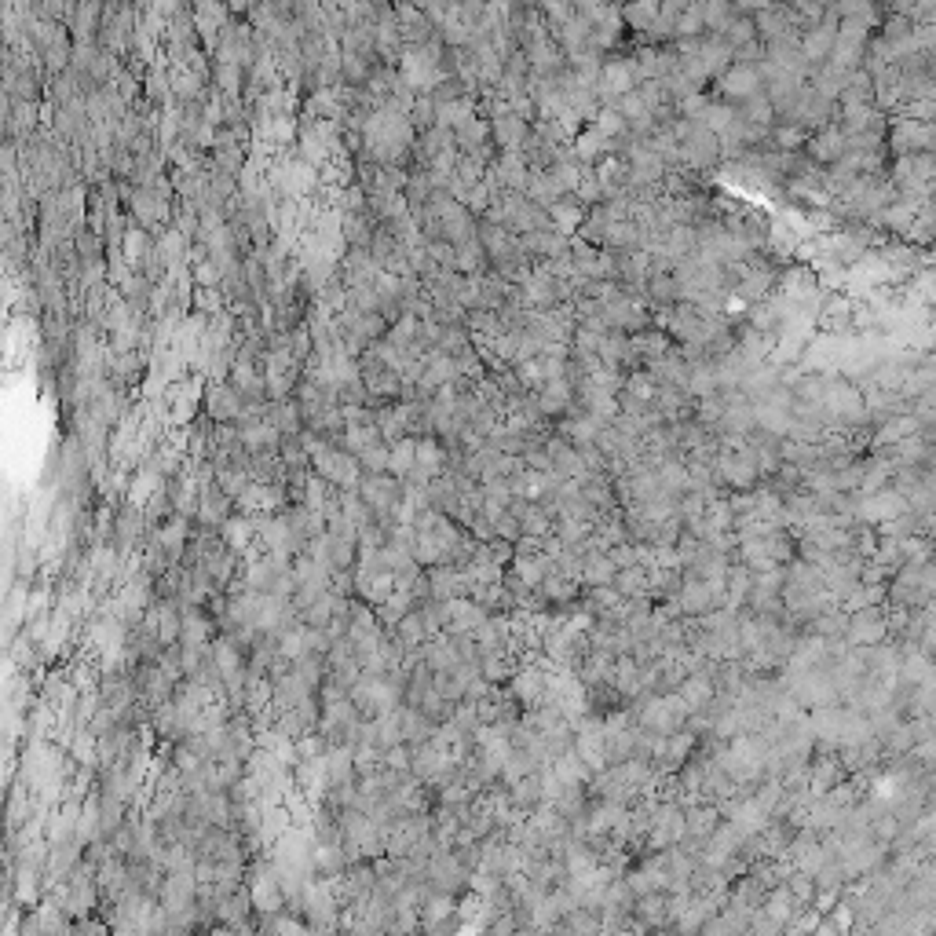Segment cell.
Wrapping results in <instances>:
<instances>
[{"label":"cell","instance_id":"22","mask_svg":"<svg viewBox=\"0 0 936 936\" xmlns=\"http://www.w3.org/2000/svg\"><path fill=\"white\" fill-rule=\"evenodd\" d=\"M213 640L216 637H213V618H209V611L194 604H183V637H180L183 648H209Z\"/></svg>","mask_w":936,"mask_h":936},{"label":"cell","instance_id":"9","mask_svg":"<svg viewBox=\"0 0 936 936\" xmlns=\"http://www.w3.org/2000/svg\"><path fill=\"white\" fill-rule=\"evenodd\" d=\"M245 414H249V403H245V395L231 381L209 384V392H205V417L213 425H238Z\"/></svg>","mask_w":936,"mask_h":936},{"label":"cell","instance_id":"35","mask_svg":"<svg viewBox=\"0 0 936 936\" xmlns=\"http://www.w3.org/2000/svg\"><path fill=\"white\" fill-rule=\"evenodd\" d=\"M523 249L534 256H545V260H560V256L571 253V245H567L564 234L556 231H538V234H527L523 238Z\"/></svg>","mask_w":936,"mask_h":936},{"label":"cell","instance_id":"34","mask_svg":"<svg viewBox=\"0 0 936 936\" xmlns=\"http://www.w3.org/2000/svg\"><path fill=\"white\" fill-rule=\"evenodd\" d=\"M615 589H618L622 600H644V596L651 593V571L648 567H640V564L622 567V571L615 575Z\"/></svg>","mask_w":936,"mask_h":936},{"label":"cell","instance_id":"39","mask_svg":"<svg viewBox=\"0 0 936 936\" xmlns=\"http://www.w3.org/2000/svg\"><path fill=\"white\" fill-rule=\"evenodd\" d=\"M659 4H633V8H626L622 11V19L633 26V30H648L651 33V26L659 22Z\"/></svg>","mask_w":936,"mask_h":936},{"label":"cell","instance_id":"28","mask_svg":"<svg viewBox=\"0 0 936 936\" xmlns=\"http://www.w3.org/2000/svg\"><path fill=\"white\" fill-rule=\"evenodd\" d=\"M311 695H319V692H311L297 670H286L275 677V710H297L300 702L311 699Z\"/></svg>","mask_w":936,"mask_h":936},{"label":"cell","instance_id":"41","mask_svg":"<svg viewBox=\"0 0 936 936\" xmlns=\"http://www.w3.org/2000/svg\"><path fill=\"white\" fill-rule=\"evenodd\" d=\"M194 308L202 311V315H209V319H216L220 315V308H224V300H220V289H198L194 293Z\"/></svg>","mask_w":936,"mask_h":936},{"label":"cell","instance_id":"25","mask_svg":"<svg viewBox=\"0 0 936 936\" xmlns=\"http://www.w3.org/2000/svg\"><path fill=\"white\" fill-rule=\"evenodd\" d=\"M885 633V615L878 607H863L849 615V644H878Z\"/></svg>","mask_w":936,"mask_h":936},{"label":"cell","instance_id":"12","mask_svg":"<svg viewBox=\"0 0 936 936\" xmlns=\"http://www.w3.org/2000/svg\"><path fill=\"white\" fill-rule=\"evenodd\" d=\"M125 202H128V209H132V216L139 220V227L158 231L161 224H169L172 202H169V194L158 191V187H136V191H125Z\"/></svg>","mask_w":936,"mask_h":936},{"label":"cell","instance_id":"10","mask_svg":"<svg viewBox=\"0 0 936 936\" xmlns=\"http://www.w3.org/2000/svg\"><path fill=\"white\" fill-rule=\"evenodd\" d=\"M721 96L728 99V103H739V107H746V103L757 96H765V74H761V66L732 63L721 74Z\"/></svg>","mask_w":936,"mask_h":936},{"label":"cell","instance_id":"11","mask_svg":"<svg viewBox=\"0 0 936 936\" xmlns=\"http://www.w3.org/2000/svg\"><path fill=\"white\" fill-rule=\"evenodd\" d=\"M143 629L161 640V648H176L183 637V604L180 600H154L150 611L143 615Z\"/></svg>","mask_w":936,"mask_h":936},{"label":"cell","instance_id":"2","mask_svg":"<svg viewBox=\"0 0 936 936\" xmlns=\"http://www.w3.org/2000/svg\"><path fill=\"white\" fill-rule=\"evenodd\" d=\"M245 889H249V900H253L256 915H260V918L282 915V907H286V893H282V878H278L271 856H267V860H264V856H256V860L249 863Z\"/></svg>","mask_w":936,"mask_h":936},{"label":"cell","instance_id":"40","mask_svg":"<svg viewBox=\"0 0 936 936\" xmlns=\"http://www.w3.org/2000/svg\"><path fill=\"white\" fill-rule=\"evenodd\" d=\"M213 77H216V92L238 99V92H242V66H220L216 63Z\"/></svg>","mask_w":936,"mask_h":936},{"label":"cell","instance_id":"33","mask_svg":"<svg viewBox=\"0 0 936 936\" xmlns=\"http://www.w3.org/2000/svg\"><path fill=\"white\" fill-rule=\"evenodd\" d=\"M392 637L399 640V644H403L406 655H410V651H421V648H425L428 640H432V633H428V626H425V615H421V607H417L414 615H406L403 622H399V626L392 629Z\"/></svg>","mask_w":936,"mask_h":936},{"label":"cell","instance_id":"37","mask_svg":"<svg viewBox=\"0 0 936 936\" xmlns=\"http://www.w3.org/2000/svg\"><path fill=\"white\" fill-rule=\"evenodd\" d=\"M454 143H458V150H476V147H483V143H494V139H490V121L487 117L465 121V125L454 132Z\"/></svg>","mask_w":936,"mask_h":936},{"label":"cell","instance_id":"14","mask_svg":"<svg viewBox=\"0 0 936 936\" xmlns=\"http://www.w3.org/2000/svg\"><path fill=\"white\" fill-rule=\"evenodd\" d=\"M490 139H494L498 154H523L527 139H531V125H527V117L509 110V114L490 117Z\"/></svg>","mask_w":936,"mask_h":936},{"label":"cell","instance_id":"44","mask_svg":"<svg viewBox=\"0 0 936 936\" xmlns=\"http://www.w3.org/2000/svg\"><path fill=\"white\" fill-rule=\"evenodd\" d=\"M205 936H242V933L231 926H213V929H205Z\"/></svg>","mask_w":936,"mask_h":936},{"label":"cell","instance_id":"45","mask_svg":"<svg viewBox=\"0 0 936 936\" xmlns=\"http://www.w3.org/2000/svg\"><path fill=\"white\" fill-rule=\"evenodd\" d=\"M520 936H527V933H520Z\"/></svg>","mask_w":936,"mask_h":936},{"label":"cell","instance_id":"29","mask_svg":"<svg viewBox=\"0 0 936 936\" xmlns=\"http://www.w3.org/2000/svg\"><path fill=\"white\" fill-rule=\"evenodd\" d=\"M417 468H421L428 479H439V476H447L450 472V454L436 436L417 439Z\"/></svg>","mask_w":936,"mask_h":936},{"label":"cell","instance_id":"19","mask_svg":"<svg viewBox=\"0 0 936 936\" xmlns=\"http://www.w3.org/2000/svg\"><path fill=\"white\" fill-rule=\"evenodd\" d=\"M234 516V498H227L224 490L216 487V483H209V487H202V505H198V523L202 527H209V531H220L227 520Z\"/></svg>","mask_w":936,"mask_h":936},{"label":"cell","instance_id":"24","mask_svg":"<svg viewBox=\"0 0 936 936\" xmlns=\"http://www.w3.org/2000/svg\"><path fill=\"white\" fill-rule=\"evenodd\" d=\"M458 918V896L450 893H428L425 904H421V933H432V929L447 926Z\"/></svg>","mask_w":936,"mask_h":936},{"label":"cell","instance_id":"43","mask_svg":"<svg viewBox=\"0 0 936 936\" xmlns=\"http://www.w3.org/2000/svg\"><path fill=\"white\" fill-rule=\"evenodd\" d=\"M15 121L30 132V128L37 125V103H19V117H15ZM15 121H11V125H15Z\"/></svg>","mask_w":936,"mask_h":936},{"label":"cell","instance_id":"13","mask_svg":"<svg viewBox=\"0 0 936 936\" xmlns=\"http://www.w3.org/2000/svg\"><path fill=\"white\" fill-rule=\"evenodd\" d=\"M476 238H479V245L487 249L490 267H498V264H505V260H512V256L527 253V249H523V238H516V234L509 231V227L490 224V220H479Z\"/></svg>","mask_w":936,"mask_h":936},{"label":"cell","instance_id":"5","mask_svg":"<svg viewBox=\"0 0 936 936\" xmlns=\"http://www.w3.org/2000/svg\"><path fill=\"white\" fill-rule=\"evenodd\" d=\"M637 88H640L637 55H629V59H607V63L600 66V77H596V99H600L604 107H615L618 99H626L629 92H637Z\"/></svg>","mask_w":936,"mask_h":936},{"label":"cell","instance_id":"31","mask_svg":"<svg viewBox=\"0 0 936 936\" xmlns=\"http://www.w3.org/2000/svg\"><path fill=\"white\" fill-rule=\"evenodd\" d=\"M417 607H421V604H417L414 589H395L392 600L377 607V622H381V626L388 629V633H392V629L399 626V622H403L406 615H414Z\"/></svg>","mask_w":936,"mask_h":936},{"label":"cell","instance_id":"23","mask_svg":"<svg viewBox=\"0 0 936 936\" xmlns=\"http://www.w3.org/2000/svg\"><path fill=\"white\" fill-rule=\"evenodd\" d=\"M677 695H681V702L688 706V713H702L713 699H717V684H713V673H706V670L688 673V677H684V684L677 688Z\"/></svg>","mask_w":936,"mask_h":936},{"label":"cell","instance_id":"38","mask_svg":"<svg viewBox=\"0 0 936 936\" xmlns=\"http://www.w3.org/2000/svg\"><path fill=\"white\" fill-rule=\"evenodd\" d=\"M417 468V439H399V443H392V465H388V472H392L395 479H406L410 472Z\"/></svg>","mask_w":936,"mask_h":936},{"label":"cell","instance_id":"6","mask_svg":"<svg viewBox=\"0 0 936 936\" xmlns=\"http://www.w3.org/2000/svg\"><path fill=\"white\" fill-rule=\"evenodd\" d=\"M684 838H688V823H684L681 805H677V801H662V805H655V812H651V830H648V838H644V849H651V852L677 849V845H684Z\"/></svg>","mask_w":936,"mask_h":936},{"label":"cell","instance_id":"20","mask_svg":"<svg viewBox=\"0 0 936 936\" xmlns=\"http://www.w3.org/2000/svg\"><path fill=\"white\" fill-rule=\"evenodd\" d=\"M809 154L816 161H827V165H838L845 154H849V136L841 125H823L816 136L809 139Z\"/></svg>","mask_w":936,"mask_h":936},{"label":"cell","instance_id":"8","mask_svg":"<svg viewBox=\"0 0 936 936\" xmlns=\"http://www.w3.org/2000/svg\"><path fill=\"white\" fill-rule=\"evenodd\" d=\"M359 498L370 505V512L377 516V520H392V512L399 509V501H403V479H395L392 472H381V476H362L359 483Z\"/></svg>","mask_w":936,"mask_h":936},{"label":"cell","instance_id":"15","mask_svg":"<svg viewBox=\"0 0 936 936\" xmlns=\"http://www.w3.org/2000/svg\"><path fill=\"white\" fill-rule=\"evenodd\" d=\"M384 275V267L373 260L370 249H348L341 260V271H337V278H341L348 289H359V286H373L377 278Z\"/></svg>","mask_w":936,"mask_h":936},{"label":"cell","instance_id":"21","mask_svg":"<svg viewBox=\"0 0 936 936\" xmlns=\"http://www.w3.org/2000/svg\"><path fill=\"white\" fill-rule=\"evenodd\" d=\"M150 538L169 553L172 564H180V556L187 553V538H191V520H187V516H169L161 527L150 531Z\"/></svg>","mask_w":936,"mask_h":936},{"label":"cell","instance_id":"1","mask_svg":"<svg viewBox=\"0 0 936 936\" xmlns=\"http://www.w3.org/2000/svg\"><path fill=\"white\" fill-rule=\"evenodd\" d=\"M443 55H447V44L428 41V44H414L406 48L403 59H399V77L403 85L414 92V96H432L443 81H447V70H443Z\"/></svg>","mask_w":936,"mask_h":936},{"label":"cell","instance_id":"18","mask_svg":"<svg viewBox=\"0 0 936 936\" xmlns=\"http://www.w3.org/2000/svg\"><path fill=\"white\" fill-rule=\"evenodd\" d=\"M534 403H538V410H542L545 417L553 414H571L575 410V381L571 377H564V381H545L538 392H534Z\"/></svg>","mask_w":936,"mask_h":936},{"label":"cell","instance_id":"26","mask_svg":"<svg viewBox=\"0 0 936 936\" xmlns=\"http://www.w3.org/2000/svg\"><path fill=\"white\" fill-rule=\"evenodd\" d=\"M194 15V30L205 37V48L213 52L216 41H220V33H224V26L231 22V11L220 8V4H198V8H191Z\"/></svg>","mask_w":936,"mask_h":936},{"label":"cell","instance_id":"27","mask_svg":"<svg viewBox=\"0 0 936 936\" xmlns=\"http://www.w3.org/2000/svg\"><path fill=\"white\" fill-rule=\"evenodd\" d=\"M549 220H553V231L564 234V238H571V234H578L585 227V205L578 202V194H567V198H560V202L549 209Z\"/></svg>","mask_w":936,"mask_h":936},{"label":"cell","instance_id":"42","mask_svg":"<svg viewBox=\"0 0 936 936\" xmlns=\"http://www.w3.org/2000/svg\"><path fill=\"white\" fill-rule=\"evenodd\" d=\"M494 534H498L501 542H509V545H516L523 538V523L512 516V512H505L498 523H494Z\"/></svg>","mask_w":936,"mask_h":936},{"label":"cell","instance_id":"36","mask_svg":"<svg viewBox=\"0 0 936 936\" xmlns=\"http://www.w3.org/2000/svg\"><path fill=\"white\" fill-rule=\"evenodd\" d=\"M121 249H125V260L132 267H143L154 256V242H150V231L147 227H128L125 242H121Z\"/></svg>","mask_w":936,"mask_h":936},{"label":"cell","instance_id":"30","mask_svg":"<svg viewBox=\"0 0 936 936\" xmlns=\"http://www.w3.org/2000/svg\"><path fill=\"white\" fill-rule=\"evenodd\" d=\"M421 662H425L428 670L432 673H450L454 666H461V655H458V648H454V637H432L421 648Z\"/></svg>","mask_w":936,"mask_h":936},{"label":"cell","instance_id":"4","mask_svg":"<svg viewBox=\"0 0 936 936\" xmlns=\"http://www.w3.org/2000/svg\"><path fill=\"white\" fill-rule=\"evenodd\" d=\"M63 907L66 915L74 922H88V915L103 907V893H99V878H96V863L85 860L70 878L63 882Z\"/></svg>","mask_w":936,"mask_h":936},{"label":"cell","instance_id":"17","mask_svg":"<svg viewBox=\"0 0 936 936\" xmlns=\"http://www.w3.org/2000/svg\"><path fill=\"white\" fill-rule=\"evenodd\" d=\"M487 618H490L487 611H483L476 600H468V596L450 600L447 604V637H472Z\"/></svg>","mask_w":936,"mask_h":936},{"label":"cell","instance_id":"3","mask_svg":"<svg viewBox=\"0 0 936 936\" xmlns=\"http://www.w3.org/2000/svg\"><path fill=\"white\" fill-rule=\"evenodd\" d=\"M688 706L681 702V695H655V699H648L644 706L637 710V728L640 732L655 735V739H670V735L684 732V724H688Z\"/></svg>","mask_w":936,"mask_h":936},{"label":"cell","instance_id":"32","mask_svg":"<svg viewBox=\"0 0 936 936\" xmlns=\"http://www.w3.org/2000/svg\"><path fill=\"white\" fill-rule=\"evenodd\" d=\"M618 567L607 553H582V585L596 589V585H615Z\"/></svg>","mask_w":936,"mask_h":936},{"label":"cell","instance_id":"7","mask_svg":"<svg viewBox=\"0 0 936 936\" xmlns=\"http://www.w3.org/2000/svg\"><path fill=\"white\" fill-rule=\"evenodd\" d=\"M549 684H553V673H545L542 662H520V670L512 673V681L505 684L512 692V699L520 702L523 710H538L549 702Z\"/></svg>","mask_w":936,"mask_h":936},{"label":"cell","instance_id":"16","mask_svg":"<svg viewBox=\"0 0 936 936\" xmlns=\"http://www.w3.org/2000/svg\"><path fill=\"white\" fill-rule=\"evenodd\" d=\"M216 534H220V542H224L242 564H245V556H253L256 549H260V545H256V516H245V512L231 516Z\"/></svg>","mask_w":936,"mask_h":936}]
</instances>
